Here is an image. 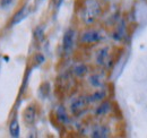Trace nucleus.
Returning a JSON list of instances; mask_svg holds the SVG:
<instances>
[{
	"mask_svg": "<svg viewBox=\"0 0 147 138\" xmlns=\"http://www.w3.org/2000/svg\"><path fill=\"white\" fill-rule=\"evenodd\" d=\"M75 31L73 28H68L66 31V33L63 35V40H62V47H63V50L65 52H70L71 49L74 48V44H75Z\"/></svg>",
	"mask_w": 147,
	"mask_h": 138,
	"instance_id": "nucleus-3",
	"label": "nucleus"
},
{
	"mask_svg": "<svg viewBox=\"0 0 147 138\" xmlns=\"http://www.w3.org/2000/svg\"><path fill=\"white\" fill-rule=\"evenodd\" d=\"M123 25H125V23L121 22V24L119 25L117 32H115L114 35H113V37H114L115 40H118V41H120V40L123 37V35H125V26H123Z\"/></svg>",
	"mask_w": 147,
	"mask_h": 138,
	"instance_id": "nucleus-15",
	"label": "nucleus"
},
{
	"mask_svg": "<svg viewBox=\"0 0 147 138\" xmlns=\"http://www.w3.org/2000/svg\"><path fill=\"white\" fill-rule=\"evenodd\" d=\"M35 59H36L37 64H43V62H44V60H45L44 55H43V54H41V53H37L36 57H35Z\"/></svg>",
	"mask_w": 147,
	"mask_h": 138,
	"instance_id": "nucleus-17",
	"label": "nucleus"
},
{
	"mask_svg": "<svg viewBox=\"0 0 147 138\" xmlns=\"http://www.w3.org/2000/svg\"><path fill=\"white\" fill-rule=\"evenodd\" d=\"M1 64H2V62H1V58H0V69H1Z\"/></svg>",
	"mask_w": 147,
	"mask_h": 138,
	"instance_id": "nucleus-20",
	"label": "nucleus"
},
{
	"mask_svg": "<svg viewBox=\"0 0 147 138\" xmlns=\"http://www.w3.org/2000/svg\"><path fill=\"white\" fill-rule=\"evenodd\" d=\"M62 2H63V0H55V8H59Z\"/></svg>",
	"mask_w": 147,
	"mask_h": 138,
	"instance_id": "nucleus-19",
	"label": "nucleus"
},
{
	"mask_svg": "<svg viewBox=\"0 0 147 138\" xmlns=\"http://www.w3.org/2000/svg\"><path fill=\"white\" fill-rule=\"evenodd\" d=\"M40 1H44V0H40Z\"/></svg>",
	"mask_w": 147,
	"mask_h": 138,
	"instance_id": "nucleus-21",
	"label": "nucleus"
},
{
	"mask_svg": "<svg viewBox=\"0 0 147 138\" xmlns=\"http://www.w3.org/2000/svg\"><path fill=\"white\" fill-rule=\"evenodd\" d=\"M104 97H105V92L104 91H96L91 96L87 97V100H88V102H96V101L103 100Z\"/></svg>",
	"mask_w": 147,
	"mask_h": 138,
	"instance_id": "nucleus-11",
	"label": "nucleus"
},
{
	"mask_svg": "<svg viewBox=\"0 0 147 138\" xmlns=\"http://www.w3.org/2000/svg\"><path fill=\"white\" fill-rule=\"evenodd\" d=\"M35 34V37H36L38 41H42L43 37H44V31H43V27H37L34 32Z\"/></svg>",
	"mask_w": 147,
	"mask_h": 138,
	"instance_id": "nucleus-16",
	"label": "nucleus"
},
{
	"mask_svg": "<svg viewBox=\"0 0 147 138\" xmlns=\"http://www.w3.org/2000/svg\"><path fill=\"white\" fill-rule=\"evenodd\" d=\"M28 14H30V8L27 7V6H25V7H23L20 10H18L16 14H15V16L13 18V24L15 25V24H18L20 23L22 20H24L25 18L28 16Z\"/></svg>",
	"mask_w": 147,
	"mask_h": 138,
	"instance_id": "nucleus-8",
	"label": "nucleus"
},
{
	"mask_svg": "<svg viewBox=\"0 0 147 138\" xmlns=\"http://www.w3.org/2000/svg\"><path fill=\"white\" fill-rule=\"evenodd\" d=\"M110 110H111V104L109 103V102H103V103L96 109L95 113H96L97 116H102V114L108 113Z\"/></svg>",
	"mask_w": 147,
	"mask_h": 138,
	"instance_id": "nucleus-12",
	"label": "nucleus"
},
{
	"mask_svg": "<svg viewBox=\"0 0 147 138\" xmlns=\"http://www.w3.org/2000/svg\"><path fill=\"white\" fill-rule=\"evenodd\" d=\"M74 72H75L76 76L82 77V76H84V75L87 72V67H86L85 65H83V64H79V65H77V66L74 68Z\"/></svg>",
	"mask_w": 147,
	"mask_h": 138,
	"instance_id": "nucleus-14",
	"label": "nucleus"
},
{
	"mask_svg": "<svg viewBox=\"0 0 147 138\" xmlns=\"http://www.w3.org/2000/svg\"><path fill=\"white\" fill-rule=\"evenodd\" d=\"M57 118L62 123H67L69 121L68 114H67V112H66L63 106H58V109H57Z\"/></svg>",
	"mask_w": 147,
	"mask_h": 138,
	"instance_id": "nucleus-9",
	"label": "nucleus"
},
{
	"mask_svg": "<svg viewBox=\"0 0 147 138\" xmlns=\"http://www.w3.org/2000/svg\"><path fill=\"white\" fill-rule=\"evenodd\" d=\"M88 80H90V84H91L93 87H96V88H97V87H101L102 84H103L102 78H101L100 75H92Z\"/></svg>",
	"mask_w": 147,
	"mask_h": 138,
	"instance_id": "nucleus-13",
	"label": "nucleus"
},
{
	"mask_svg": "<svg viewBox=\"0 0 147 138\" xmlns=\"http://www.w3.org/2000/svg\"><path fill=\"white\" fill-rule=\"evenodd\" d=\"M88 103L90 102H88L87 97H82V96L80 97H76L70 103V110H71V112L74 114H79L85 110L86 105Z\"/></svg>",
	"mask_w": 147,
	"mask_h": 138,
	"instance_id": "nucleus-2",
	"label": "nucleus"
},
{
	"mask_svg": "<svg viewBox=\"0 0 147 138\" xmlns=\"http://www.w3.org/2000/svg\"><path fill=\"white\" fill-rule=\"evenodd\" d=\"M102 37L103 36L101 35L100 32L91 30V31H87L82 35V42H84V43H96V42H100L102 40Z\"/></svg>",
	"mask_w": 147,
	"mask_h": 138,
	"instance_id": "nucleus-4",
	"label": "nucleus"
},
{
	"mask_svg": "<svg viewBox=\"0 0 147 138\" xmlns=\"http://www.w3.org/2000/svg\"><path fill=\"white\" fill-rule=\"evenodd\" d=\"M9 133H10V136L11 137H15V138L19 137V123L18 121H17V119H14V120L10 122Z\"/></svg>",
	"mask_w": 147,
	"mask_h": 138,
	"instance_id": "nucleus-10",
	"label": "nucleus"
},
{
	"mask_svg": "<svg viewBox=\"0 0 147 138\" xmlns=\"http://www.w3.org/2000/svg\"><path fill=\"white\" fill-rule=\"evenodd\" d=\"M101 14V7L96 0H86L85 7L82 13V18L85 22V24L91 25L93 24L98 15Z\"/></svg>",
	"mask_w": 147,
	"mask_h": 138,
	"instance_id": "nucleus-1",
	"label": "nucleus"
},
{
	"mask_svg": "<svg viewBox=\"0 0 147 138\" xmlns=\"http://www.w3.org/2000/svg\"><path fill=\"white\" fill-rule=\"evenodd\" d=\"M109 135H110V129L107 126H97L93 129L91 136L94 138H105L109 137Z\"/></svg>",
	"mask_w": 147,
	"mask_h": 138,
	"instance_id": "nucleus-6",
	"label": "nucleus"
},
{
	"mask_svg": "<svg viewBox=\"0 0 147 138\" xmlns=\"http://www.w3.org/2000/svg\"><path fill=\"white\" fill-rule=\"evenodd\" d=\"M35 117H36V110L33 105H30L27 106V109L24 111V120L26 123L31 124L33 123L34 120H35Z\"/></svg>",
	"mask_w": 147,
	"mask_h": 138,
	"instance_id": "nucleus-7",
	"label": "nucleus"
},
{
	"mask_svg": "<svg viewBox=\"0 0 147 138\" xmlns=\"http://www.w3.org/2000/svg\"><path fill=\"white\" fill-rule=\"evenodd\" d=\"M13 2V0H0V6L1 7H7Z\"/></svg>",
	"mask_w": 147,
	"mask_h": 138,
	"instance_id": "nucleus-18",
	"label": "nucleus"
},
{
	"mask_svg": "<svg viewBox=\"0 0 147 138\" xmlns=\"http://www.w3.org/2000/svg\"><path fill=\"white\" fill-rule=\"evenodd\" d=\"M109 48H102L96 53V62L100 66H105L109 62Z\"/></svg>",
	"mask_w": 147,
	"mask_h": 138,
	"instance_id": "nucleus-5",
	"label": "nucleus"
}]
</instances>
